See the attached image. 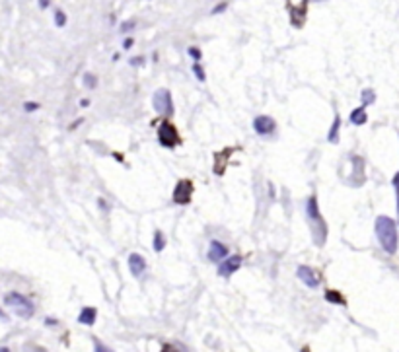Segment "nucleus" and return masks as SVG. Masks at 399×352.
Returning <instances> with one entry per match:
<instances>
[{
	"label": "nucleus",
	"instance_id": "nucleus-1",
	"mask_svg": "<svg viewBox=\"0 0 399 352\" xmlns=\"http://www.w3.org/2000/svg\"><path fill=\"white\" fill-rule=\"evenodd\" d=\"M374 230H376V235H378V241L382 245V249L389 255L395 253L399 245V234H397L395 220L389 218V216H378L376 218V224H374Z\"/></svg>",
	"mask_w": 399,
	"mask_h": 352
},
{
	"label": "nucleus",
	"instance_id": "nucleus-2",
	"mask_svg": "<svg viewBox=\"0 0 399 352\" xmlns=\"http://www.w3.org/2000/svg\"><path fill=\"white\" fill-rule=\"evenodd\" d=\"M4 303H6L8 307H12L14 313L19 315L22 319H29V317L33 315V312H35V307H33L31 300L26 298L24 294H19V292H10L8 296L4 298Z\"/></svg>",
	"mask_w": 399,
	"mask_h": 352
},
{
	"label": "nucleus",
	"instance_id": "nucleus-3",
	"mask_svg": "<svg viewBox=\"0 0 399 352\" xmlns=\"http://www.w3.org/2000/svg\"><path fill=\"white\" fill-rule=\"evenodd\" d=\"M152 105H154L156 113H160V115H165V117L174 115V101H172L170 90H158L152 96Z\"/></svg>",
	"mask_w": 399,
	"mask_h": 352
},
{
	"label": "nucleus",
	"instance_id": "nucleus-4",
	"mask_svg": "<svg viewBox=\"0 0 399 352\" xmlns=\"http://www.w3.org/2000/svg\"><path fill=\"white\" fill-rule=\"evenodd\" d=\"M158 140H160V144L164 148H175L179 142H181L177 130H175V127L170 123V121H162V123L158 125Z\"/></svg>",
	"mask_w": 399,
	"mask_h": 352
},
{
	"label": "nucleus",
	"instance_id": "nucleus-5",
	"mask_svg": "<svg viewBox=\"0 0 399 352\" xmlns=\"http://www.w3.org/2000/svg\"><path fill=\"white\" fill-rule=\"evenodd\" d=\"M172 196H174L175 205H187L191 201V196H193V183L189 179H179L175 183L174 195Z\"/></svg>",
	"mask_w": 399,
	"mask_h": 352
},
{
	"label": "nucleus",
	"instance_id": "nucleus-6",
	"mask_svg": "<svg viewBox=\"0 0 399 352\" xmlns=\"http://www.w3.org/2000/svg\"><path fill=\"white\" fill-rule=\"evenodd\" d=\"M253 128H255L257 135L269 137V135H272L277 130V123L269 115H259V117H255V121H253Z\"/></svg>",
	"mask_w": 399,
	"mask_h": 352
},
{
	"label": "nucleus",
	"instance_id": "nucleus-7",
	"mask_svg": "<svg viewBox=\"0 0 399 352\" xmlns=\"http://www.w3.org/2000/svg\"><path fill=\"white\" fill-rule=\"evenodd\" d=\"M240 267H242V257H240V255L226 257V259H222L220 265H218V274L224 276V278H228V276H232L236 271H240Z\"/></svg>",
	"mask_w": 399,
	"mask_h": 352
},
{
	"label": "nucleus",
	"instance_id": "nucleus-8",
	"mask_svg": "<svg viewBox=\"0 0 399 352\" xmlns=\"http://www.w3.org/2000/svg\"><path fill=\"white\" fill-rule=\"evenodd\" d=\"M296 276H298L308 288H318V286H320V276H318V273H316L311 267H308V265H300L298 271H296Z\"/></svg>",
	"mask_w": 399,
	"mask_h": 352
},
{
	"label": "nucleus",
	"instance_id": "nucleus-9",
	"mask_svg": "<svg viewBox=\"0 0 399 352\" xmlns=\"http://www.w3.org/2000/svg\"><path fill=\"white\" fill-rule=\"evenodd\" d=\"M228 257V247L220 241H216L213 239L211 245H208V261H213V263H220L222 259Z\"/></svg>",
	"mask_w": 399,
	"mask_h": 352
},
{
	"label": "nucleus",
	"instance_id": "nucleus-10",
	"mask_svg": "<svg viewBox=\"0 0 399 352\" xmlns=\"http://www.w3.org/2000/svg\"><path fill=\"white\" fill-rule=\"evenodd\" d=\"M129 269H131V274H133V276H142L146 271L144 257L138 253H131L129 255Z\"/></svg>",
	"mask_w": 399,
	"mask_h": 352
},
{
	"label": "nucleus",
	"instance_id": "nucleus-11",
	"mask_svg": "<svg viewBox=\"0 0 399 352\" xmlns=\"http://www.w3.org/2000/svg\"><path fill=\"white\" fill-rule=\"evenodd\" d=\"M306 212H308V218L313 220L316 224H321L323 220H321V214H320V208H318V199L311 195L308 199V203H306Z\"/></svg>",
	"mask_w": 399,
	"mask_h": 352
},
{
	"label": "nucleus",
	"instance_id": "nucleus-12",
	"mask_svg": "<svg viewBox=\"0 0 399 352\" xmlns=\"http://www.w3.org/2000/svg\"><path fill=\"white\" fill-rule=\"evenodd\" d=\"M96 317H97V310L96 307H82V312L78 313V323L80 325H94L96 323Z\"/></svg>",
	"mask_w": 399,
	"mask_h": 352
},
{
	"label": "nucleus",
	"instance_id": "nucleus-13",
	"mask_svg": "<svg viewBox=\"0 0 399 352\" xmlns=\"http://www.w3.org/2000/svg\"><path fill=\"white\" fill-rule=\"evenodd\" d=\"M366 121H368V115H366V107L364 105H360V107H356L350 113V123L352 125H364Z\"/></svg>",
	"mask_w": 399,
	"mask_h": 352
},
{
	"label": "nucleus",
	"instance_id": "nucleus-14",
	"mask_svg": "<svg viewBox=\"0 0 399 352\" xmlns=\"http://www.w3.org/2000/svg\"><path fill=\"white\" fill-rule=\"evenodd\" d=\"M339 127H341V117L339 115H335L333 125H331V128H329V135H327V140H329L331 144H337V142H339Z\"/></svg>",
	"mask_w": 399,
	"mask_h": 352
},
{
	"label": "nucleus",
	"instance_id": "nucleus-15",
	"mask_svg": "<svg viewBox=\"0 0 399 352\" xmlns=\"http://www.w3.org/2000/svg\"><path fill=\"white\" fill-rule=\"evenodd\" d=\"M152 244H154V251H164V247H165V237L164 234L160 232V230H156L154 232V239H152Z\"/></svg>",
	"mask_w": 399,
	"mask_h": 352
},
{
	"label": "nucleus",
	"instance_id": "nucleus-16",
	"mask_svg": "<svg viewBox=\"0 0 399 352\" xmlns=\"http://www.w3.org/2000/svg\"><path fill=\"white\" fill-rule=\"evenodd\" d=\"M325 300L331 303H345V298H343L337 290H327V292H325Z\"/></svg>",
	"mask_w": 399,
	"mask_h": 352
},
{
	"label": "nucleus",
	"instance_id": "nucleus-17",
	"mask_svg": "<svg viewBox=\"0 0 399 352\" xmlns=\"http://www.w3.org/2000/svg\"><path fill=\"white\" fill-rule=\"evenodd\" d=\"M67 21H68V18H67V14H65V10L57 8V10H55V26H57V28H65Z\"/></svg>",
	"mask_w": 399,
	"mask_h": 352
},
{
	"label": "nucleus",
	"instance_id": "nucleus-18",
	"mask_svg": "<svg viewBox=\"0 0 399 352\" xmlns=\"http://www.w3.org/2000/svg\"><path fill=\"white\" fill-rule=\"evenodd\" d=\"M84 86H86L88 90H96L97 88V76L96 74L86 72V74H84Z\"/></svg>",
	"mask_w": 399,
	"mask_h": 352
},
{
	"label": "nucleus",
	"instance_id": "nucleus-19",
	"mask_svg": "<svg viewBox=\"0 0 399 352\" xmlns=\"http://www.w3.org/2000/svg\"><path fill=\"white\" fill-rule=\"evenodd\" d=\"M374 98H376V96H374L372 90H362V105H364V107H368L370 103L374 101Z\"/></svg>",
	"mask_w": 399,
	"mask_h": 352
},
{
	"label": "nucleus",
	"instance_id": "nucleus-20",
	"mask_svg": "<svg viewBox=\"0 0 399 352\" xmlns=\"http://www.w3.org/2000/svg\"><path fill=\"white\" fill-rule=\"evenodd\" d=\"M187 53H189V57H191L195 62H199V60L203 59V53H201V49H197V47H189Z\"/></svg>",
	"mask_w": 399,
	"mask_h": 352
},
{
	"label": "nucleus",
	"instance_id": "nucleus-21",
	"mask_svg": "<svg viewBox=\"0 0 399 352\" xmlns=\"http://www.w3.org/2000/svg\"><path fill=\"white\" fill-rule=\"evenodd\" d=\"M193 72H195V78L199 80V82H204V80H206V76H204V70L199 67V62H195V64H193Z\"/></svg>",
	"mask_w": 399,
	"mask_h": 352
},
{
	"label": "nucleus",
	"instance_id": "nucleus-22",
	"mask_svg": "<svg viewBox=\"0 0 399 352\" xmlns=\"http://www.w3.org/2000/svg\"><path fill=\"white\" fill-rule=\"evenodd\" d=\"M224 10H228V2H220V4H216L213 10H211V14L216 16V14H222Z\"/></svg>",
	"mask_w": 399,
	"mask_h": 352
},
{
	"label": "nucleus",
	"instance_id": "nucleus-23",
	"mask_svg": "<svg viewBox=\"0 0 399 352\" xmlns=\"http://www.w3.org/2000/svg\"><path fill=\"white\" fill-rule=\"evenodd\" d=\"M24 109H26L28 113H33V111H37L39 109V103L37 101H26V103H24Z\"/></svg>",
	"mask_w": 399,
	"mask_h": 352
},
{
	"label": "nucleus",
	"instance_id": "nucleus-24",
	"mask_svg": "<svg viewBox=\"0 0 399 352\" xmlns=\"http://www.w3.org/2000/svg\"><path fill=\"white\" fill-rule=\"evenodd\" d=\"M133 28H135V20H129V21H123L119 30H121V33H127V31H131Z\"/></svg>",
	"mask_w": 399,
	"mask_h": 352
},
{
	"label": "nucleus",
	"instance_id": "nucleus-25",
	"mask_svg": "<svg viewBox=\"0 0 399 352\" xmlns=\"http://www.w3.org/2000/svg\"><path fill=\"white\" fill-rule=\"evenodd\" d=\"M133 45H135V39H133V37H127V39L123 41V49H125V51H129L131 47H133Z\"/></svg>",
	"mask_w": 399,
	"mask_h": 352
},
{
	"label": "nucleus",
	"instance_id": "nucleus-26",
	"mask_svg": "<svg viewBox=\"0 0 399 352\" xmlns=\"http://www.w3.org/2000/svg\"><path fill=\"white\" fill-rule=\"evenodd\" d=\"M49 6H51V0H39V8L41 10H47Z\"/></svg>",
	"mask_w": 399,
	"mask_h": 352
},
{
	"label": "nucleus",
	"instance_id": "nucleus-27",
	"mask_svg": "<svg viewBox=\"0 0 399 352\" xmlns=\"http://www.w3.org/2000/svg\"><path fill=\"white\" fill-rule=\"evenodd\" d=\"M131 64H133V67H136V64L140 67V64H142V57H135V59H131Z\"/></svg>",
	"mask_w": 399,
	"mask_h": 352
},
{
	"label": "nucleus",
	"instance_id": "nucleus-28",
	"mask_svg": "<svg viewBox=\"0 0 399 352\" xmlns=\"http://www.w3.org/2000/svg\"><path fill=\"white\" fill-rule=\"evenodd\" d=\"M88 105H90V99H80V107H88Z\"/></svg>",
	"mask_w": 399,
	"mask_h": 352
},
{
	"label": "nucleus",
	"instance_id": "nucleus-29",
	"mask_svg": "<svg viewBox=\"0 0 399 352\" xmlns=\"http://www.w3.org/2000/svg\"><path fill=\"white\" fill-rule=\"evenodd\" d=\"M0 319H2V321H8V315L2 312V310H0Z\"/></svg>",
	"mask_w": 399,
	"mask_h": 352
},
{
	"label": "nucleus",
	"instance_id": "nucleus-30",
	"mask_svg": "<svg viewBox=\"0 0 399 352\" xmlns=\"http://www.w3.org/2000/svg\"><path fill=\"white\" fill-rule=\"evenodd\" d=\"M316 2H320V0H316Z\"/></svg>",
	"mask_w": 399,
	"mask_h": 352
}]
</instances>
